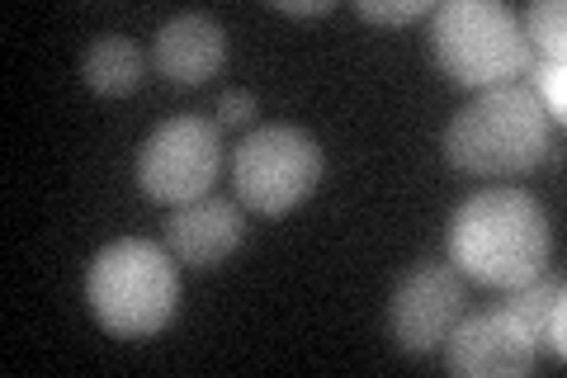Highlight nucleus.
<instances>
[{
	"label": "nucleus",
	"instance_id": "11",
	"mask_svg": "<svg viewBox=\"0 0 567 378\" xmlns=\"http://www.w3.org/2000/svg\"><path fill=\"white\" fill-rule=\"evenodd\" d=\"M502 308L520 321V327L529 331V340H535V350L548 355V359H563L567 355V294H563V279L554 275H539L520 284V289H511V298L502 303Z\"/></svg>",
	"mask_w": 567,
	"mask_h": 378
},
{
	"label": "nucleus",
	"instance_id": "9",
	"mask_svg": "<svg viewBox=\"0 0 567 378\" xmlns=\"http://www.w3.org/2000/svg\"><path fill=\"white\" fill-rule=\"evenodd\" d=\"M241 242H246L241 208L233 200H218V194L171 208V218H166V251L189 269L223 265Z\"/></svg>",
	"mask_w": 567,
	"mask_h": 378
},
{
	"label": "nucleus",
	"instance_id": "7",
	"mask_svg": "<svg viewBox=\"0 0 567 378\" xmlns=\"http://www.w3.org/2000/svg\"><path fill=\"white\" fill-rule=\"evenodd\" d=\"M468 303V279L450 260H416L388 298V336L406 355H435Z\"/></svg>",
	"mask_w": 567,
	"mask_h": 378
},
{
	"label": "nucleus",
	"instance_id": "4",
	"mask_svg": "<svg viewBox=\"0 0 567 378\" xmlns=\"http://www.w3.org/2000/svg\"><path fill=\"white\" fill-rule=\"evenodd\" d=\"M425 48L445 81L464 90L516 85L529 71L516 10L502 0H445L425 20Z\"/></svg>",
	"mask_w": 567,
	"mask_h": 378
},
{
	"label": "nucleus",
	"instance_id": "16",
	"mask_svg": "<svg viewBox=\"0 0 567 378\" xmlns=\"http://www.w3.org/2000/svg\"><path fill=\"white\" fill-rule=\"evenodd\" d=\"M256 119V95L251 90H227V95L218 100V123H227V129H241V123Z\"/></svg>",
	"mask_w": 567,
	"mask_h": 378
},
{
	"label": "nucleus",
	"instance_id": "8",
	"mask_svg": "<svg viewBox=\"0 0 567 378\" xmlns=\"http://www.w3.org/2000/svg\"><path fill=\"white\" fill-rule=\"evenodd\" d=\"M440 355L454 378H525L539 365L535 340L506 308L464 313L450 327Z\"/></svg>",
	"mask_w": 567,
	"mask_h": 378
},
{
	"label": "nucleus",
	"instance_id": "10",
	"mask_svg": "<svg viewBox=\"0 0 567 378\" xmlns=\"http://www.w3.org/2000/svg\"><path fill=\"white\" fill-rule=\"evenodd\" d=\"M152 62L175 85H204L227 62V29L204 10H185L156 29Z\"/></svg>",
	"mask_w": 567,
	"mask_h": 378
},
{
	"label": "nucleus",
	"instance_id": "3",
	"mask_svg": "<svg viewBox=\"0 0 567 378\" xmlns=\"http://www.w3.org/2000/svg\"><path fill=\"white\" fill-rule=\"evenodd\" d=\"M91 317L118 340H147L181 313V260L147 237H118L85 269Z\"/></svg>",
	"mask_w": 567,
	"mask_h": 378
},
{
	"label": "nucleus",
	"instance_id": "15",
	"mask_svg": "<svg viewBox=\"0 0 567 378\" xmlns=\"http://www.w3.org/2000/svg\"><path fill=\"white\" fill-rule=\"evenodd\" d=\"M435 0H398V6H379V0H354V14L369 24H412V20H431Z\"/></svg>",
	"mask_w": 567,
	"mask_h": 378
},
{
	"label": "nucleus",
	"instance_id": "14",
	"mask_svg": "<svg viewBox=\"0 0 567 378\" xmlns=\"http://www.w3.org/2000/svg\"><path fill=\"white\" fill-rule=\"evenodd\" d=\"M529 95H535L539 104H544V114L554 119V123H563V114H567V90H563V62H529V71H525V81H520Z\"/></svg>",
	"mask_w": 567,
	"mask_h": 378
},
{
	"label": "nucleus",
	"instance_id": "12",
	"mask_svg": "<svg viewBox=\"0 0 567 378\" xmlns=\"http://www.w3.org/2000/svg\"><path fill=\"white\" fill-rule=\"evenodd\" d=\"M81 81L95 90V95H133L142 85V52L133 39H123V33H100V39L85 48L81 58Z\"/></svg>",
	"mask_w": 567,
	"mask_h": 378
},
{
	"label": "nucleus",
	"instance_id": "5",
	"mask_svg": "<svg viewBox=\"0 0 567 378\" xmlns=\"http://www.w3.org/2000/svg\"><path fill=\"white\" fill-rule=\"evenodd\" d=\"M322 171H327L322 142L293 129V123H265V129L246 133L241 147L233 152L237 200L251 213H260V218L293 213L322 185Z\"/></svg>",
	"mask_w": 567,
	"mask_h": 378
},
{
	"label": "nucleus",
	"instance_id": "2",
	"mask_svg": "<svg viewBox=\"0 0 567 378\" xmlns=\"http://www.w3.org/2000/svg\"><path fill=\"white\" fill-rule=\"evenodd\" d=\"M548 119L544 104L516 85L477 90V95L450 119L445 161L454 171L477 180H520L548 161Z\"/></svg>",
	"mask_w": 567,
	"mask_h": 378
},
{
	"label": "nucleus",
	"instance_id": "17",
	"mask_svg": "<svg viewBox=\"0 0 567 378\" xmlns=\"http://www.w3.org/2000/svg\"><path fill=\"white\" fill-rule=\"evenodd\" d=\"M275 10L303 14V20H312V14H331V0H275Z\"/></svg>",
	"mask_w": 567,
	"mask_h": 378
},
{
	"label": "nucleus",
	"instance_id": "6",
	"mask_svg": "<svg viewBox=\"0 0 567 378\" xmlns=\"http://www.w3.org/2000/svg\"><path fill=\"white\" fill-rule=\"evenodd\" d=\"M223 171V133L204 114H175L156 123L137 147V190L152 204L181 208L208 200Z\"/></svg>",
	"mask_w": 567,
	"mask_h": 378
},
{
	"label": "nucleus",
	"instance_id": "1",
	"mask_svg": "<svg viewBox=\"0 0 567 378\" xmlns=\"http://www.w3.org/2000/svg\"><path fill=\"white\" fill-rule=\"evenodd\" d=\"M554 232L525 190H477L450 218V265L487 289H520L548 269Z\"/></svg>",
	"mask_w": 567,
	"mask_h": 378
},
{
	"label": "nucleus",
	"instance_id": "13",
	"mask_svg": "<svg viewBox=\"0 0 567 378\" xmlns=\"http://www.w3.org/2000/svg\"><path fill=\"white\" fill-rule=\"evenodd\" d=\"M516 20H520V39H525L529 62H563V52H567V6L563 0H535Z\"/></svg>",
	"mask_w": 567,
	"mask_h": 378
}]
</instances>
